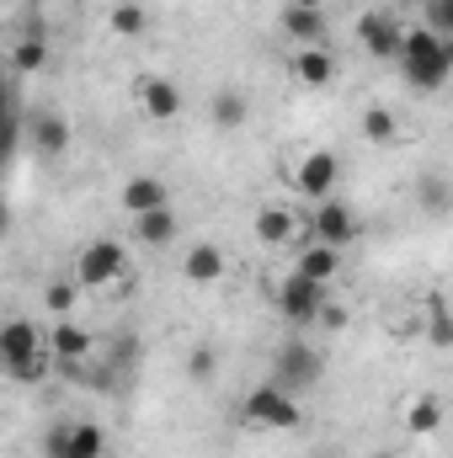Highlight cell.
Here are the masks:
<instances>
[{"label": "cell", "instance_id": "8992f818", "mask_svg": "<svg viewBox=\"0 0 453 458\" xmlns=\"http://www.w3.org/2000/svg\"><path fill=\"white\" fill-rule=\"evenodd\" d=\"M321 304H326V288H321V283H310V277H299V272L278 283V315H283L288 326H315Z\"/></svg>", "mask_w": 453, "mask_h": 458}, {"label": "cell", "instance_id": "7a4b0ae2", "mask_svg": "<svg viewBox=\"0 0 453 458\" xmlns=\"http://www.w3.org/2000/svg\"><path fill=\"white\" fill-rule=\"evenodd\" d=\"M321 378H326V357H321L310 342H299V336H294V342H283L278 352H272V384H278L283 394H294V400H299V394H304V389H315Z\"/></svg>", "mask_w": 453, "mask_h": 458}, {"label": "cell", "instance_id": "277c9868", "mask_svg": "<svg viewBox=\"0 0 453 458\" xmlns=\"http://www.w3.org/2000/svg\"><path fill=\"white\" fill-rule=\"evenodd\" d=\"M43 458H107V432L97 421H54L43 437Z\"/></svg>", "mask_w": 453, "mask_h": 458}, {"label": "cell", "instance_id": "1f68e13d", "mask_svg": "<svg viewBox=\"0 0 453 458\" xmlns=\"http://www.w3.org/2000/svg\"><path fill=\"white\" fill-rule=\"evenodd\" d=\"M315 320H321V326H331V331H341V326H346V310H341V304H331V299H326Z\"/></svg>", "mask_w": 453, "mask_h": 458}, {"label": "cell", "instance_id": "ba28073f", "mask_svg": "<svg viewBox=\"0 0 453 458\" xmlns=\"http://www.w3.org/2000/svg\"><path fill=\"white\" fill-rule=\"evenodd\" d=\"M21 133H27V144L43 155V160H54V155H64L70 149V117L48 113V107H38V113H27L21 123Z\"/></svg>", "mask_w": 453, "mask_h": 458}, {"label": "cell", "instance_id": "44dd1931", "mask_svg": "<svg viewBox=\"0 0 453 458\" xmlns=\"http://www.w3.org/2000/svg\"><path fill=\"white\" fill-rule=\"evenodd\" d=\"M406 427H411V437H432V432L443 427V405H438V394H422V400H411V411H406Z\"/></svg>", "mask_w": 453, "mask_h": 458}, {"label": "cell", "instance_id": "4fadbf2b", "mask_svg": "<svg viewBox=\"0 0 453 458\" xmlns=\"http://www.w3.org/2000/svg\"><path fill=\"white\" fill-rule=\"evenodd\" d=\"M294 75H299V86H310V91H326V86L337 81V59H331V48H326V43H315V48H299V54H294Z\"/></svg>", "mask_w": 453, "mask_h": 458}, {"label": "cell", "instance_id": "f546056e", "mask_svg": "<svg viewBox=\"0 0 453 458\" xmlns=\"http://www.w3.org/2000/svg\"><path fill=\"white\" fill-rule=\"evenodd\" d=\"M214 373H219V362H214V352H209V346H192V352H187V378H198V384H209Z\"/></svg>", "mask_w": 453, "mask_h": 458}, {"label": "cell", "instance_id": "4316f807", "mask_svg": "<svg viewBox=\"0 0 453 458\" xmlns=\"http://www.w3.org/2000/svg\"><path fill=\"white\" fill-rule=\"evenodd\" d=\"M427 336H432V346H453V326H449L443 299H432V304H427Z\"/></svg>", "mask_w": 453, "mask_h": 458}, {"label": "cell", "instance_id": "603a6c76", "mask_svg": "<svg viewBox=\"0 0 453 458\" xmlns=\"http://www.w3.org/2000/svg\"><path fill=\"white\" fill-rule=\"evenodd\" d=\"M11 64H16L21 75H38V70L48 64V38H16V48H11Z\"/></svg>", "mask_w": 453, "mask_h": 458}, {"label": "cell", "instance_id": "ac0fdd59", "mask_svg": "<svg viewBox=\"0 0 453 458\" xmlns=\"http://www.w3.org/2000/svg\"><path fill=\"white\" fill-rule=\"evenodd\" d=\"M176 214H171V203L166 208H150V214H133V240L139 245H171L176 240Z\"/></svg>", "mask_w": 453, "mask_h": 458}, {"label": "cell", "instance_id": "4dcf8cb0", "mask_svg": "<svg viewBox=\"0 0 453 458\" xmlns=\"http://www.w3.org/2000/svg\"><path fill=\"white\" fill-rule=\"evenodd\" d=\"M48 368H54V357H48V352H38V357H27L21 368H11V378H16V384H43V378H48Z\"/></svg>", "mask_w": 453, "mask_h": 458}, {"label": "cell", "instance_id": "5b68a950", "mask_svg": "<svg viewBox=\"0 0 453 458\" xmlns=\"http://www.w3.org/2000/svg\"><path fill=\"white\" fill-rule=\"evenodd\" d=\"M123 272H128V250L117 240H91L75 250V283L81 288H113Z\"/></svg>", "mask_w": 453, "mask_h": 458}, {"label": "cell", "instance_id": "2e32d148", "mask_svg": "<svg viewBox=\"0 0 453 458\" xmlns=\"http://www.w3.org/2000/svg\"><path fill=\"white\" fill-rule=\"evenodd\" d=\"M182 272H187V283H219L225 277V250L214 240H198V245H187Z\"/></svg>", "mask_w": 453, "mask_h": 458}, {"label": "cell", "instance_id": "f1b7e54d", "mask_svg": "<svg viewBox=\"0 0 453 458\" xmlns=\"http://www.w3.org/2000/svg\"><path fill=\"white\" fill-rule=\"evenodd\" d=\"M422 208L427 214H449V182L443 176H427L422 182Z\"/></svg>", "mask_w": 453, "mask_h": 458}, {"label": "cell", "instance_id": "8fae6325", "mask_svg": "<svg viewBox=\"0 0 453 458\" xmlns=\"http://www.w3.org/2000/svg\"><path fill=\"white\" fill-rule=\"evenodd\" d=\"M357 43L368 48V59H395L400 54V21L389 11H368V16H357Z\"/></svg>", "mask_w": 453, "mask_h": 458}, {"label": "cell", "instance_id": "ffe728a7", "mask_svg": "<svg viewBox=\"0 0 453 458\" xmlns=\"http://www.w3.org/2000/svg\"><path fill=\"white\" fill-rule=\"evenodd\" d=\"M294 272L326 288V283H331V277L341 272V250H331V245H321V240H315V245H310V250L299 256V267H294Z\"/></svg>", "mask_w": 453, "mask_h": 458}, {"label": "cell", "instance_id": "9c48e42d", "mask_svg": "<svg viewBox=\"0 0 453 458\" xmlns=\"http://www.w3.org/2000/svg\"><path fill=\"white\" fill-rule=\"evenodd\" d=\"M310 229H315V240H321V245L341 250V245H352V240H357V214H352L341 198H321V203H315V225H310Z\"/></svg>", "mask_w": 453, "mask_h": 458}, {"label": "cell", "instance_id": "d4e9b609", "mask_svg": "<svg viewBox=\"0 0 453 458\" xmlns=\"http://www.w3.org/2000/svg\"><path fill=\"white\" fill-rule=\"evenodd\" d=\"M113 32L117 38H144L150 32V16H144V5H133V0H123V5H113Z\"/></svg>", "mask_w": 453, "mask_h": 458}, {"label": "cell", "instance_id": "30bf717a", "mask_svg": "<svg viewBox=\"0 0 453 458\" xmlns=\"http://www.w3.org/2000/svg\"><path fill=\"white\" fill-rule=\"evenodd\" d=\"M43 352V331L32 326V320H5L0 326V373H11V368H21L27 357H38Z\"/></svg>", "mask_w": 453, "mask_h": 458}, {"label": "cell", "instance_id": "6da1fadb", "mask_svg": "<svg viewBox=\"0 0 453 458\" xmlns=\"http://www.w3.org/2000/svg\"><path fill=\"white\" fill-rule=\"evenodd\" d=\"M400 75L411 91H443L453 75V38H438L427 27H411L400 32Z\"/></svg>", "mask_w": 453, "mask_h": 458}, {"label": "cell", "instance_id": "484cf974", "mask_svg": "<svg viewBox=\"0 0 453 458\" xmlns=\"http://www.w3.org/2000/svg\"><path fill=\"white\" fill-rule=\"evenodd\" d=\"M395 133H400V123H395L389 107H368L363 113V139L368 144H395Z\"/></svg>", "mask_w": 453, "mask_h": 458}, {"label": "cell", "instance_id": "9a60e30c", "mask_svg": "<svg viewBox=\"0 0 453 458\" xmlns=\"http://www.w3.org/2000/svg\"><path fill=\"white\" fill-rule=\"evenodd\" d=\"M139 107L155 117V123L176 117V113H182V91H176V81H166V75H150V81H139Z\"/></svg>", "mask_w": 453, "mask_h": 458}, {"label": "cell", "instance_id": "52a82bcc", "mask_svg": "<svg viewBox=\"0 0 453 458\" xmlns=\"http://www.w3.org/2000/svg\"><path fill=\"white\" fill-rule=\"evenodd\" d=\"M337 182H341V160L331 155V149H310L299 165H294V187L304 192V198H331L337 192Z\"/></svg>", "mask_w": 453, "mask_h": 458}, {"label": "cell", "instance_id": "3957f363", "mask_svg": "<svg viewBox=\"0 0 453 458\" xmlns=\"http://www.w3.org/2000/svg\"><path fill=\"white\" fill-rule=\"evenodd\" d=\"M240 416H245V427H256V432H294V427L304 421L299 400H294V394H283L278 384L251 389V394H245V405H240Z\"/></svg>", "mask_w": 453, "mask_h": 458}, {"label": "cell", "instance_id": "836d02e7", "mask_svg": "<svg viewBox=\"0 0 453 458\" xmlns=\"http://www.w3.org/2000/svg\"><path fill=\"white\" fill-rule=\"evenodd\" d=\"M288 5H326V0H288Z\"/></svg>", "mask_w": 453, "mask_h": 458}, {"label": "cell", "instance_id": "d6986e66", "mask_svg": "<svg viewBox=\"0 0 453 458\" xmlns=\"http://www.w3.org/2000/svg\"><path fill=\"white\" fill-rule=\"evenodd\" d=\"M294 234H299V219H294L288 208H261V214H256V240H261L267 250H283Z\"/></svg>", "mask_w": 453, "mask_h": 458}, {"label": "cell", "instance_id": "7402d4cb", "mask_svg": "<svg viewBox=\"0 0 453 458\" xmlns=\"http://www.w3.org/2000/svg\"><path fill=\"white\" fill-rule=\"evenodd\" d=\"M209 117H214V123H219V128H240V123H245V117H251V102H245V97H240V91H214V102H209Z\"/></svg>", "mask_w": 453, "mask_h": 458}, {"label": "cell", "instance_id": "e0dca14e", "mask_svg": "<svg viewBox=\"0 0 453 458\" xmlns=\"http://www.w3.org/2000/svg\"><path fill=\"white\" fill-rule=\"evenodd\" d=\"M48 357H54V362H64V368H70V362H86V357H91V336H86L81 326L59 320V326H54V336H48Z\"/></svg>", "mask_w": 453, "mask_h": 458}, {"label": "cell", "instance_id": "d6a6232c", "mask_svg": "<svg viewBox=\"0 0 453 458\" xmlns=\"http://www.w3.org/2000/svg\"><path fill=\"white\" fill-rule=\"evenodd\" d=\"M5 117H16V102H11V91L0 86V123H5Z\"/></svg>", "mask_w": 453, "mask_h": 458}, {"label": "cell", "instance_id": "cb8c5ba5", "mask_svg": "<svg viewBox=\"0 0 453 458\" xmlns=\"http://www.w3.org/2000/svg\"><path fill=\"white\" fill-rule=\"evenodd\" d=\"M43 304H48V315L70 320V315H75V304H81V283H75V277H59V283H48Z\"/></svg>", "mask_w": 453, "mask_h": 458}, {"label": "cell", "instance_id": "e575fe53", "mask_svg": "<svg viewBox=\"0 0 453 458\" xmlns=\"http://www.w3.org/2000/svg\"><path fill=\"white\" fill-rule=\"evenodd\" d=\"M395 458H422V454H411V448H406V454H395Z\"/></svg>", "mask_w": 453, "mask_h": 458}, {"label": "cell", "instance_id": "5bb4252c", "mask_svg": "<svg viewBox=\"0 0 453 458\" xmlns=\"http://www.w3.org/2000/svg\"><path fill=\"white\" fill-rule=\"evenodd\" d=\"M171 203V187L160 176H128L123 182V214H150V208H166Z\"/></svg>", "mask_w": 453, "mask_h": 458}, {"label": "cell", "instance_id": "7c38bea8", "mask_svg": "<svg viewBox=\"0 0 453 458\" xmlns=\"http://www.w3.org/2000/svg\"><path fill=\"white\" fill-rule=\"evenodd\" d=\"M283 32L294 43L315 48V43L331 38V16H326V5H283Z\"/></svg>", "mask_w": 453, "mask_h": 458}, {"label": "cell", "instance_id": "83f0119b", "mask_svg": "<svg viewBox=\"0 0 453 458\" xmlns=\"http://www.w3.org/2000/svg\"><path fill=\"white\" fill-rule=\"evenodd\" d=\"M422 27L438 32V38H453V0H427V21Z\"/></svg>", "mask_w": 453, "mask_h": 458}]
</instances>
